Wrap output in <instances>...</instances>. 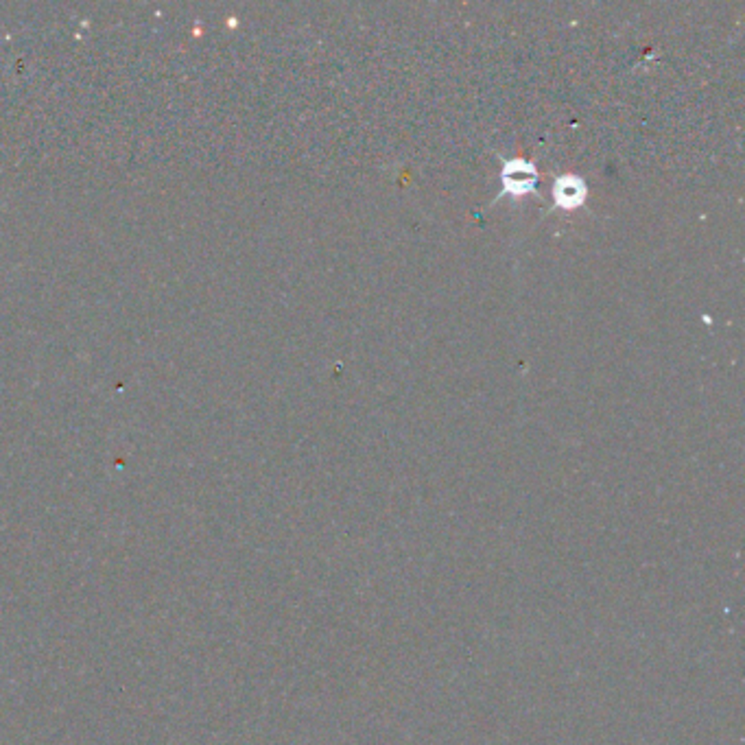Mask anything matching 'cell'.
<instances>
[{
    "label": "cell",
    "mask_w": 745,
    "mask_h": 745,
    "mask_svg": "<svg viewBox=\"0 0 745 745\" xmlns=\"http://www.w3.org/2000/svg\"><path fill=\"white\" fill-rule=\"evenodd\" d=\"M569 184H571V186H566V182L559 180V182H557V193H555V197H557V203H562V205H566V208H573V205H577V203L584 199V188L579 186L577 180H573V177L569 180Z\"/></svg>",
    "instance_id": "6da1fadb"
}]
</instances>
